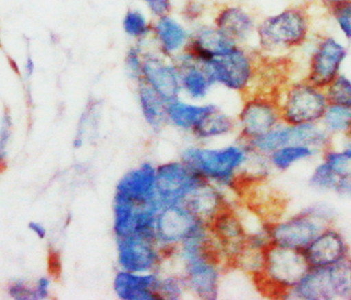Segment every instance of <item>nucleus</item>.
Masks as SVG:
<instances>
[{
  "label": "nucleus",
  "instance_id": "obj_6",
  "mask_svg": "<svg viewBox=\"0 0 351 300\" xmlns=\"http://www.w3.org/2000/svg\"><path fill=\"white\" fill-rule=\"evenodd\" d=\"M201 64L215 86L245 97L256 90L260 58L247 46L235 45L220 57Z\"/></svg>",
  "mask_w": 351,
  "mask_h": 300
},
{
  "label": "nucleus",
  "instance_id": "obj_41",
  "mask_svg": "<svg viewBox=\"0 0 351 300\" xmlns=\"http://www.w3.org/2000/svg\"><path fill=\"white\" fill-rule=\"evenodd\" d=\"M8 295L16 300H29L33 299V288H29V285L18 280L13 282L8 285Z\"/></svg>",
  "mask_w": 351,
  "mask_h": 300
},
{
  "label": "nucleus",
  "instance_id": "obj_1",
  "mask_svg": "<svg viewBox=\"0 0 351 300\" xmlns=\"http://www.w3.org/2000/svg\"><path fill=\"white\" fill-rule=\"evenodd\" d=\"M168 260H176L189 296L202 300L220 297L223 271L228 265L215 247L208 225L181 244Z\"/></svg>",
  "mask_w": 351,
  "mask_h": 300
},
{
  "label": "nucleus",
  "instance_id": "obj_44",
  "mask_svg": "<svg viewBox=\"0 0 351 300\" xmlns=\"http://www.w3.org/2000/svg\"><path fill=\"white\" fill-rule=\"evenodd\" d=\"M335 194L343 197L351 199V171L349 174L344 175L339 177L337 187H336Z\"/></svg>",
  "mask_w": 351,
  "mask_h": 300
},
{
  "label": "nucleus",
  "instance_id": "obj_34",
  "mask_svg": "<svg viewBox=\"0 0 351 300\" xmlns=\"http://www.w3.org/2000/svg\"><path fill=\"white\" fill-rule=\"evenodd\" d=\"M339 179V176L331 171L322 160H319V162L311 171L308 182L315 190L322 191V192H335Z\"/></svg>",
  "mask_w": 351,
  "mask_h": 300
},
{
  "label": "nucleus",
  "instance_id": "obj_31",
  "mask_svg": "<svg viewBox=\"0 0 351 300\" xmlns=\"http://www.w3.org/2000/svg\"><path fill=\"white\" fill-rule=\"evenodd\" d=\"M319 123L334 140L348 134L351 132V105L329 103Z\"/></svg>",
  "mask_w": 351,
  "mask_h": 300
},
{
  "label": "nucleus",
  "instance_id": "obj_3",
  "mask_svg": "<svg viewBox=\"0 0 351 300\" xmlns=\"http://www.w3.org/2000/svg\"><path fill=\"white\" fill-rule=\"evenodd\" d=\"M311 32V16L306 8L290 6L258 23L255 42L263 55L280 57L306 45Z\"/></svg>",
  "mask_w": 351,
  "mask_h": 300
},
{
  "label": "nucleus",
  "instance_id": "obj_11",
  "mask_svg": "<svg viewBox=\"0 0 351 300\" xmlns=\"http://www.w3.org/2000/svg\"><path fill=\"white\" fill-rule=\"evenodd\" d=\"M118 268L132 272H159L168 260L152 236L131 234L115 238Z\"/></svg>",
  "mask_w": 351,
  "mask_h": 300
},
{
  "label": "nucleus",
  "instance_id": "obj_17",
  "mask_svg": "<svg viewBox=\"0 0 351 300\" xmlns=\"http://www.w3.org/2000/svg\"><path fill=\"white\" fill-rule=\"evenodd\" d=\"M303 252L311 268L330 266L351 255L350 245L335 224L324 227Z\"/></svg>",
  "mask_w": 351,
  "mask_h": 300
},
{
  "label": "nucleus",
  "instance_id": "obj_10",
  "mask_svg": "<svg viewBox=\"0 0 351 300\" xmlns=\"http://www.w3.org/2000/svg\"><path fill=\"white\" fill-rule=\"evenodd\" d=\"M237 138L248 142L281 123L276 94L254 92L245 95L237 116Z\"/></svg>",
  "mask_w": 351,
  "mask_h": 300
},
{
  "label": "nucleus",
  "instance_id": "obj_25",
  "mask_svg": "<svg viewBox=\"0 0 351 300\" xmlns=\"http://www.w3.org/2000/svg\"><path fill=\"white\" fill-rule=\"evenodd\" d=\"M136 101L146 126L153 133H160L167 125V102L145 82L135 84Z\"/></svg>",
  "mask_w": 351,
  "mask_h": 300
},
{
  "label": "nucleus",
  "instance_id": "obj_19",
  "mask_svg": "<svg viewBox=\"0 0 351 300\" xmlns=\"http://www.w3.org/2000/svg\"><path fill=\"white\" fill-rule=\"evenodd\" d=\"M174 60L181 74V97L192 101H204L215 85L204 65L187 49Z\"/></svg>",
  "mask_w": 351,
  "mask_h": 300
},
{
  "label": "nucleus",
  "instance_id": "obj_33",
  "mask_svg": "<svg viewBox=\"0 0 351 300\" xmlns=\"http://www.w3.org/2000/svg\"><path fill=\"white\" fill-rule=\"evenodd\" d=\"M152 25L147 16L139 10H128L123 19V32L135 42L152 38Z\"/></svg>",
  "mask_w": 351,
  "mask_h": 300
},
{
  "label": "nucleus",
  "instance_id": "obj_16",
  "mask_svg": "<svg viewBox=\"0 0 351 300\" xmlns=\"http://www.w3.org/2000/svg\"><path fill=\"white\" fill-rule=\"evenodd\" d=\"M156 164L152 161H143L132 166L118 179L114 196L135 204L156 202Z\"/></svg>",
  "mask_w": 351,
  "mask_h": 300
},
{
  "label": "nucleus",
  "instance_id": "obj_14",
  "mask_svg": "<svg viewBox=\"0 0 351 300\" xmlns=\"http://www.w3.org/2000/svg\"><path fill=\"white\" fill-rule=\"evenodd\" d=\"M140 82L156 90L166 102L181 97V74L178 62L156 47L145 49Z\"/></svg>",
  "mask_w": 351,
  "mask_h": 300
},
{
  "label": "nucleus",
  "instance_id": "obj_35",
  "mask_svg": "<svg viewBox=\"0 0 351 300\" xmlns=\"http://www.w3.org/2000/svg\"><path fill=\"white\" fill-rule=\"evenodd\" d=\"M328 102L332 105H351V77L343 72L324 87Z\"/></svg>",
  "mask_w": 351,
  "mask_h": 300
},
{
  "label": "nucleus",
  "instance_id": "obj_22",
  "mask_svg": "<svg viewBox=\"0 0 351 300\" xmlns=\"http://www.w3.org/2000/svg\"><path fill=\"white\" fill-rule=\"evenodd\" d=\"M191 34L192 33L184 25L169 14L156 18V23L152 25V40L154 41V47L172 59H176L187 49Z\"/></svg>",
  "mask_w": 351,
  "mask_h": 300
},
{
  "label": "nucleus",
  "instance_id": "obj_15",
  "mask_svg": "<svg viewBox=\"0 0 351 300\" xmlns=\"http://www.w3.org/2000/svg\"><path fill=\"white\" fill-rule=\"evenodd\" d=\"M208 229L222 258L228 266H232L234 258L245 247L248 234L241 216L234 207H229L209 222Z\"/></svg>",
  "mask_w": 351,
  "mask_h": 300
},
{
  "label": "nucleus",
  "instance_id": "obj_24",
  "mask_svg": "<svg viewBox=\"0 0 351 300\" xmlns=\"http://www.w3.org/2000/svg\"><path fill=\"white\" fill-rule=\"evenodd\" d=\"M237 45L215 26H201L191 34L187 51L200 62L220 57Z\"/></svg>",
  "mask_w": 351,
  "mask_h": 300
},
{
  "label": "nucleus",
  "instance_id": "obj_46",
  "mask_svg": "<svg viewBox=\"0 0 351 300\" xmlns=\"http://www.w3.org/2000/svg\"><path fill=\"white\" fill-rule=\"evenodd\" d=\"M29 229L33 234H36L40 240H45L46 236H47V230L43 224L38 223V222H29Z\"/></svg>",
  "mask_w": 351,
  "mask_h": 300
},
{
  "label": "nucleus",
  "instance_id": "obj_2",
  "mask_svg": "<svg viewBox=\"0 0 351 300\" xmlns=\"http://www.w3.org/2000/svg\"><path fill=\"white\" fill-rule=\"evenodd\" d=\"M250 154L248 143L237 138L223 146L196 143L184 147L179 158L206 182L235 192L241 188L242 175Z\"/></svg>",
  "mask_w": 351,
  "mask_h": 300
},
{
  "label": "nucleus",
  "instance_id": "obj_18",
  "mask_svg": "<svg viewBox=\"0 0 351 300\" xmlns=\"http://www.w3.org/2000/svg\"><path fill=\"white\" fill-rule=\"evenodd\" d=\"M159 272H132L118 268L112 282L115 297L120 300H159L156 293Z\"/></svg>",
  "mask_w": 351,
  "mask_h": 300
},
{
  "label": "nucleus",
  "instance_id": "obj_4",
  "mask_svg": "<svg viewBox=\"0 0 351 300\" xmlns=\"http://www.w3.org/2000/svg\"><path fill=\"white\" fill-rule=\"evenodd\" d=\"M334 209L326 203H315L293 215L269 222L271 244L303 251L324 227L335 224Z\"/></svg>",
  "mask_w": 351,
  "mask_h": 300
},
{
  "label": "nucleus",
  "instance_id": "obj_30",
  "mask_svg": "<svg viewBox=\"0 0 351 300\" xmlns=\"http://www.w3.org/2000/svg\"><path fill=\"white\" fill-rule=\"evenodd\" d=\"M247 143L250 147V149L256 151L258 154L268 156L280 147L293 143L291 142V126L281 122L278 126L265 132V134L260 135Z\"/></svg>",
  "mask_w": 351,
  "mask_h": 300
},
{
  "label": "nucleus",
  "instance_id": "obj_38",
  "mask_svg": "<svg viewBox=\"0 0 351 300\" xmlns=\"http://www.w3.org/2000/svg\"><path fill=\"white\" fill-rule=\"evenodd\" d=\"M98 102H90L87 105L86 110H84V113L79 120L78 129L77 134L73 140L74 148H80L84 145L85 136H86L87 130H95L98 126Z\"/></svg>",
  "mask_w": 351,
  "mask_h": 300
},
{
  "label": "nucleus",
  "instance_id": "obj_32",
  "mask_svg": "<svg viewBox=\"0 0 351 300\" xmlns=\"http://www.w3.org/2000/svg\"><path fill=\"white\" fill-rule=\"evenodd\" d=\"M156 293L159 300H180L187 296V288L184 278L178 270L174 272H159V280L156 285Z\"/></svg>",
  "mask_w": 351,
  "mask_h": 300
},
{
  "label": "nucleus",
  "instance_id": "obj_42",
  "mask_svg": "<svg viewBox=\"0 0 351 300\" xmlns=\"http://www.w3.org/2000/svg\"><path fill=\"white\" fill-rule=\"evenodd\" d=\"M143 1L147 5L152 16H154L156 18L168 16L172 11L171 0H143Z\"/></svg>",
  "mask_w": 351,
  "mask_h": 300
},
{
  "label": "nucleus",
  "instance_id": "obj_7",
  "mask_svg": "<svg viewBox=\"0 0 351 300\" xmlns=\"http://www.w3.org/2000/svg\"><path fill=\"white\" fill-rule=\"evenodd\" d=\"M276 99L282 122L290 126L317 123L329 105L324 88L306 77L281 85Z\"/></svg>",
  "mask_w": 351,
  "mask_h": 300
},
{
  "label": "nucleus",
  "instance_id": "obj_47",
  "mask_svg": "<svg viewBox=\"0 0 351 300\" xmlns=\"http://www.w3.org/2000/svg\"><path fill=\"white\" fill-rule=\"evenodd\" d=\"M34 69H36V65H34V61H33L32 57H27V60L25 62V71L27 74V77H31L34 73Z\"/></svg>",
  "mask_w": 351,
  "mask_h": 300
},
{
  "label": "nucleus",
  "instance_id": "obj_13",
  "mask_svg": "<svg viewBox=\"0 0 351 300\" xmlns=\"http://www.w3.org/2000/svg\"><path fill=\"white\" fill-rule=\"evenodd\" d=\"M348 53V46L339 38L319 37L311 51L304 77L324 88L342 72Z\"/></svg>",
  "mask_w": 351,
  "mask_h": 300
},
{
  "label": "nucleus",
  "instance_id": "obj_45",
  "mask_svg": "<svg viewBox=\"0 0 351 300\" xmlns=\"http://www.w3.org/2000/svg\"><path fill=\"white\" fill-rule=\"evenodd\" d=\"M339 138V147L347 154L348 158L351 160V132L348 134L341 136Z\"/></svg>",
  "mask_w": 351,
  "mask_h": 300
},
{
  "label": "nucleus",
  "instance_id": "obj_29",
  "mask_svg": "<svg viewBox=\"0 0 351 300\" xmlns=\"http://www.w3.org/2000/svg\"><path fill=\"white\" fill-rule=\"evenodd\" d=\"M139 204L113 197L112 232L115 238L134 234L135 218Z\"/></svg>",
  "mask_w": 351,
  "mask_h": 300
},
{
  "label": "nucleus",
  "instance_id": "obj_20",
  "mask_svg": "<svg viewBox=\"0 0 351 300\" xmlns=\"http://www.w3.org/2000/svg\"><path fill=\"white\" fill-rule=\"evenodd\" d=\"M217 108L219 105L212 102L192 101L180 97L167 102V125L191 135Z\"/></svg>",
  "mask_w": 351,
  "mask_h": 300
},
{
  "label": "nucleus",
  "instance_id": "obj_40",
  "mask_svg": "<svg viewBox=\"0 0 351 300\" xmlns=\"http://www.w3.org/2000/svg\"><path fill=\"white\" fill-rule=\"evenodd\" d=\"M11 136H12V118H11V114L6 108L1 118V126H0V162L5 160L6 149H8Z\"/></svg>",
  "mask_w": 351,
  "mask_h": 300
},
{
  "label": "nucleus",
  "instance_id": "obj_28",
  "mask_svg": "<svg viewBox=\"0 0 351 300\" xmlns=\"http://www.w3.org/2000/svg\"><path fill=\"white\" fill-rule=\"evenodd\" d=\"M291 142L311 147L321 154L323 150L334 145V138L324 129V127L317 122L291 126Z\"/></svg>",
  "mask_w": 351,
  "mask_h": 300
},
{
  "label": "nucleus",
  "instance_id": "obj_39",
  "mask_svg": "<svg viewBox=\"0 0 351 300\" xmlns=\"http://www.w3.org/2000/svg\"><path fill=\"white\" fill-rule=\"evenodd\" d=\"M145 42L146 41H140L130 46L125 55V69H126L127 75L135 84L140 82V77H141L143 53L146 49Z\"/></svg>",
  "mask_w": 351,
  "mask_h": 300
},
{
  "label": "nucleus",
  "instance_id": "obj_36",
  "mask_svg": "<svg viewBox=\"0 0 351 300\" xmlns=\"http://www.w3.org/2000/svg\"><path fill=\"white\" fill-rule=\"evenodd\" d=\"M328 10L344 41L351 42V0H339Z\"/></svg>",
  "mask_w": 351,
  "mask_h": 300
},
{
  "label": "nucleus",
  "instance_id": "obj_9",
  "mask_svg": "<svg viewBox=\"0 0 351 300\" xmlns=\"http://www.w3.org/2000/svg\"><path fill=\"white\" fill-rule=\"evenodd\" d=\"M207 225L184 203L161 207L156 216L154 238L169 258L181 244Z\"/></svg>",
  "mask_w": 351,
  "mask_h": 300
},
{
  "label": "nucleus",
  "instance_id": "obj_26",
  "mask_svg": "<svg viewBox=\"0 0 351 300\" xmlns=\"http://www.w3.org/2000/svg\"><path fill=\"white\" fill-rule=\"evenodd\" d=\"M235 133H237V118L230 114L226 113L225 110H221L219 107L217 110H214L210 115L204 118V121L193 132L191 136L197 143L208 145L209 142H213L215 140L227 138Z\"/></svg>",
  "mask_w": 351,
  "mask_h": 300
},
{
  "label": "nucleus",
  "instance_id": "obj_12",
  "mask_svg": "<svg viewBox=\"0 0 351 300\" xmlns=\"http://www.w3.org/2000/svg\"><path fill=\"white\" fill-rule=\"evenodd\" d=\"M202 181L181 158L159 163L156 164V201L160 207L182 204Z\"/></svg>",
  "mask_w": 351,
  "mask_h": 300
},
{
  "label": "nucleus",
  "instance_id": "obj_21",
  "mask_svg": "<svg viewBox=\"0 0 351 300\" xmlns=\"http://www.w3.org/2000/svg\"><path fill=\"white\" fill-rule=\"evenodd\" d=\"M214 26L237 45L247 46L255 41L258 21L241 6H226L215 16Z\"/></svg>",
  "mask_w": 351,
  "mask_h": 300
},
{
  "label": "nucleus",
  "instance_id": "obj_8",
  "mask_svg": "<svg viewBox=\"0 0 351 300\" xmlns=\"http://www.w3.org/2000/svg\"><path fill=\"white\" fill-rule=\"evenodd\" d=\"M285 299L351 300V255L330 266L309 268Z\"/></svg>",
  "mask_w": 351,
  "mask_h": 300
},
{
  "label": "nucleus",
  "instance_id": "obj_37",
  "mask_svg": "<svg viewBox=\"0 0 351 300\" xmlns=\"http://www.w3.org/2000/svg\"><path fill=\"white\" fill-rule=\"evenodd\" d=\"M319 158L339 177H342L351 171L350 158H348L347 154L339 146H335V143L323 150Z\"/></svg>",
  "mask_w": 351,
  "mask_h": 300
},
{
  "label": "nucleus",
  "instance_id": "obj_27",
  "mask_svg": "<svg viewBox=\"0 0 351 300\" xmlns=\"http://www.w3.org/2000/svg\"><path fill=\"white\" fill-rule=\"evenodd\" d=\"M316 156H319V153L311 147L300 143H288L268 155V161L274 171L285 173L298 163L311 161Z\"/></svg>",
  "mask_w": 351,
  "mask_h": 300
},
{
  "label": "nucleus",
  "instance_id": "obj_43",
  "mask_svg": "<svg viewBox=\"0 0 351 300\" xmlns=\"http://www.w3.org/2000/svg\"><path fill=\"white\" fill-rule=\"evenodd\" d=\"M51 280L47 277H41L37 280L36 286L33 288V300L46 299L49 297Z\"/></svg>",
  "mask_w": 351,
  "mask_h": 300
},
{
  "label": "nucleus",
  "instance_id": "obj_5",
  "mask_svg": "<svg viewBox=\"0 0 351 300\" xmlns=\"http://www.w3.org/2000/svg\"><path fill=\"white\" fill-rule=\"evenodd\" d=\"M309 268L304 252L271 244L263 252L261 270L253 279L262 292L285 299Z\"/></svg>",
  "mask_w": 351,
  "mask_h": 300
},
{
  "label": "nucleus",
  "instance_id": "obj_23",
  "mask_svg": "<svg viewBox=\"0 0 351 300\" xmlns=\"http://www.w3.org/2000/svg\"><path fill=\"white\" fill-rule=\"evenodd\" d=\"M184 204L207 224L222 211L233 207L229 199L228 191L206 181L200 183Z\"/></svg>",
  "mask_w": 351,
  "mask_h": 300
}]
</instances>
